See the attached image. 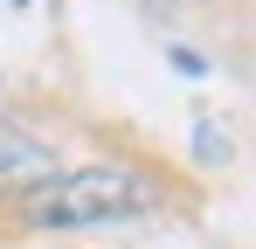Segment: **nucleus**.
Instances as JSON below:
<instances>
[{
  "instance_id": "obj_1",
  "label": "nucleus",
  "mask_w": 256,
  "mask_h": 249,
  "mask_svg": "<svg viewBox=\"0 0 256 249\" xmlns=\"http://www.w3.org/2000/svg\"><path fill=\"white\" fill-rule=\"evenodd\" d=\"M160 208V180L138 166H70L21 194L28 228H97V222H138Z\"/></svg>"
},
{
  "instance_id": "obj_4",
  "label": "nucleus",
  "mask_w": 256,
  "mask_h": 249,
  "mask_svg": "<svg viewBox=\"0 0 256 249\" xmlns=\"http://www.w3.org/2000/svg\"><path fill=\"white\" fill-rule=\"evenodd\" d=\"M166 62L180 70V76H208V56H194V48H180V42L166 48Z\"/></svg>"
},
{
  "instance_id": "obj_2",
  "label": "nucleus",
  "mask_w": 256,
  "mask_h": 249,
  "mask_svg": "<svg viewBox=\"0 0 256 249\" xmlns=\"http://www.w3.org/2000/svg\"><path fill=\"white\" fill-rule=\"evenodd\" d=\"M62 160H56V146L35 138V132H21V124L0 118V201H21V194H35L42 180H56Z\"/></svg>"
},
{
  "instance_id": "obj_3",
  "label": "nucleus",
  "mask_w": 256,
  "mask_h": 249,
  "mask_svg": "<svg viewBox=\"0 0 256 249\" xmlns=\"http://www.w3.org/2000/svg\"><path fill=\"white\" fill-rule=\"evenodd\" d=\"M194 152H201V160H228V138H222V132H214V118H201V124H194Z\"/></svg>"
}]
</instances>
